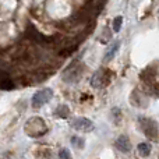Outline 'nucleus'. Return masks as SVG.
<instances>
[{
	"instance_id": "nucleus-1",
	"label": "nucleus",
	"mask_w": 159,
	"mask_h": 159,
	"mask_svg": "<svg viewBox=\"0 0 159 159\" xmlns=\"http://www.w3.org/2000/svg\"><path fill=\"white\" fill-rule=\"evenodd\" d=\"M53 96V91L49 89V88H43V89L38 91V92L35 93V95L32 96V106L34 107H41L43 106L45 103H48V102L52 99Z\"/></svg>"
},
{
	"instance_id": "nucleus-2",
	"label": "nucleus",
	"mask_w": 159,
	"mask_h": 159,
	"mask_svg": "<svg viewBox=\"0 0 159 159\" xmlns=\"http://www.w3.org/2000/svg\"><path fill=\"white\" fill-rule=\"evenodd\" d=\"M141 130L144 131V134L149 138H157L158 135V126L154 120L151 119H140Z\"/></svg>"
},
{
	"instance_id": "nucleus-3",
	"label": "nucleus",
	"mask_w": 159,
	"mask_h": 159,
	"mask_svg": "<svg viewBox=\"0 0 159 159\" xmlns=\"http://www.w3.org/2000/svg\"><path fill=\"white\" fill-rule=\"evenodd\" d=\"M73 127L77 130H81V131H91V130L93 129V124H92V121L88 120V119L80 117L77 120L73 121Z\"/></svg>"
},
{
	"instance_id": "nucleus-4",
	"label": "nucleus",
	"mask_w": 159,
	"mask_h": 159,
	"mask_svg": "<svg viewBox=\"0 0 159 159\" xmlns=\"http://www.w3.org/2000/svg\"><path fill=\"white\" fill-rule=\"evenodd\" d=\"M116 147H117L119 151H121L123 154L130 152V148H131V147H130V141L126 135H120V137L116 140Z\"/></svg>"
},
{
	"instance_id": "nucleus-5",
	"label": "nucleus",
	"mask_w": 159,
	"mask_h": 159,
	"mask_svg": "<svg viewBox=\"0 0 159 159\" xmlns=\"http://www.w3.org/2000/svg\"><path fill=\"white\" fill-rule=\"evenodd\" d=\"M28 34H30L31 39H34V41H38V42H45V41H46V39H45V36L42 35L39 31L34 30V28H30V30H28Z\"/></svg>"
},
{
	"instance_id": "nucleus-6",
	"label": "nucleus",
	"mask_w": 159,
	"mask_h": 159,
	"mask_svg": "<svg viewBox=\"0 0 159 159\" xmlns=\"http://www.w3.org/2000/svg\"><path fill=\"white\" fill-rule=\"evenodd\" d=\"M119 48H120V42H116V43L113 45V46L109 49V53H107V55L105 56V61L110 60V59H112L113 56L116 55V52H117V49H119Z\"/></svg>"
},
{
	"instance_id": "nucleus-7",
	"label": "nucleus",
	"mask_w": 159,
	"mask_h": 159,
	"mask_svg": "<svg viewBox=\"0 0 159 159\" xmlns=\"http://www.w3.org/2000/svg\"><path fill=\"white\" fill-rule=\"evenodd\" d=\"M138 152H140V155H143V157H148L149 152H151V148H149L148 144L143 143L138 145Z\"/></svg>"
},
{
	"instance_id": "nucleus-8",
	"label": "nucleus",
	"mask_w": 159,
	"mask_h": 159,
	"mask_svg": "<svg viewBox=\"0 0 159 159\" xmlns=\"http://www.w3.org/2000/svg\"><path fill=\"white\" fill-rule=\"evenodd\" d=\"M121 25H123V17H116L115 20H113V31L115 32H119V31L121 30Z\"/></svg>"
},
{
	"instance_id": "nucleus-9",
	"label": "nucleus",
	"mask_w": 159,
	"mask_h": 159,
	"mask_svg": "<svg viewBox=\"0 0 159 159\" xmlns=\"http://www.w3.org/2000/svg\"><path fill=\"white\" fill-rule=\"evenodd\" d=\"M67 115H69V109L66 106H59L57 110H56V116H59L61 119H66Z\"/></svg>"
},
{
	"instance_id": "nucleus-10",
	"label": "nucleus",
	"mask_w": 159,
	"mask_h": 159,
	"mask_svg": "<svg viewBox=\"0 0 159 159\" xmlns=\"http://www.w3.org/2000/svg\"><path fill=\"white\" fill-rule=\"evenodd\" d=\"M71 144L74 147H77V148H82V147H84V140L80 138V137H73L71 138Z\"/></svg>"
},
{
	"instance_id": "nucleus-11",
	"label": "nucleus",
	"mask_w": 159,
	"mask_h": 159,
	"mask_svg": "<svg viewBox=\"0 0 159 159\" xmlns=\"http://www.w3.org/2000/svg\"><path fill=\"white\" fill-rule=\"evenodd\" d=\"M60 158H70V154L67 149H60V154H59Z\"/></svg>"
}]
</instances>
